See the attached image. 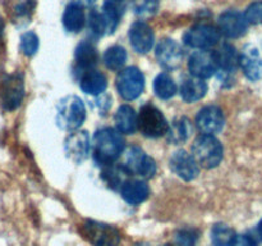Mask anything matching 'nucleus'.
I'll return each mask as SVG.
<instances>
[{
  "label": "nucleus",
  "mask_w": 262,
  "mask_h": 246,
  "mask_svg": "<svg viewBox=\"0 0 262 246\" xmlns=\"http://www.w3.org/2000/svg\"><path fill=\"white\" fill-rule=\"evenodd\" d=\"M91 146L95 163L104 167L117 161L124 150L125 141L119 131L104 127L95 132Z\"/></svg>",
  "instance_id": "1"
},
{
  "label": "nucleus",
  "mask_w": 262,
  "mask_h": 246,
  "mask_svg": "<svg viewBox=\"0 0 262 246\" xmlns=\"http://www.w3.org/2000/svg\"><path fill=\"white\" fill-rule=\"evenodd\" d=\"M84 102L76 95L63 97L56 105V125L64 131H76L86 120Z\"/></svg>",
  "instance_id": "2"
},
{
  "label": "nucleus",
  "mask_w": 262,
  "mask_h": 246,
  "mask_svg": "<svg viewBox=\"0 0 262 246\" xmlns=\"http://www.w3.org/2000/svg\"><path fill=\"white\" fill-rule=\"evenodd\" d=\"M224 155L223 145L214 135L202 133L192 144V156L202 168L211 169L220 164Z\"/></svg>",
  "instance_id": "3"
},
{
  "label": "nucleus",
  "mask_w": 262,
  "mask_h": 246,
  "mask_svg": "<svg viewBox=\"0 0 262 246\" xmlns=\"http://www.w3.org/2000/svg\"><path fill=\"white\" fill-rule=\"evenodd\" d=\"M137 128L145 137L159 138L166 135L169 123L159 108L146 102L141 107L137 115Z\"/></svg>",
  "instance_id": "4"
},
{
  "label": "nucleus",
  "mask_w": 262,
  "mask_h": 246,
  "mask_svg": "<svg viewBox=\"0 0 262 246\" xmlns=\"http://www.w3.org/2000/svg\"><path fill=\"white\" fill-rule=\"evenodd\" d=\"M79 232L92 246H118L120 243L119 231L106 223L86 220L79 227Z\"/></svg>",
  "instance_id": "5"
},
{
  "label": "nucleus",
  "mask_w": 262,
  "mask_h": 246,
  "mask_svg": "<svg viewBox=\"0 0 262 246\" xmlns=\"http://www.w3.org/2000/svg\"><path fill=\"white\" fill-rule=\"evenodd\" d=\"M25 96V82L20 73L3 74L0 79V104L7 112H13L22 104Z\"/></svg>",
  "instance_id": "6"
},
{
  "label": "nucleus",
  "mask_w": 262,
  "mask_h": 246,
  "mask_svg": "<svg viewBox=\"0 0 262 246\" xmlns=\"http://www.w3.org/2000/svg\"><path fill=\"white\" fill-rule=\"evenodd\" d=\"M122 164L130 176H140L142 178H151L156 173V163L151 156L138 146H130L124 154Z\"/></svg>",
  "instance_id": "7"
},
{
  "label": "nucleus",
  "mask_w": 262,
  "mask_h": 246,
  "mask_svg": "<svg viewBox=\"0 0 262 246\" xmlns=\"http://www.w3.org/2000/svg\"><path fill=\"white\" fill-rule=\"evenodd\" d=\"M117 90L127 101L135 100L145 89V76L137 67H128L117 76Z\"/></svg>",
  "instance_id": "8"
},
{
  "label": "nucleus",
  "mask_w": 262,
  "mask_h": 246,
  "mask_svg": "<svg viewBox=\"0 0 262 246\" xmlns=\"http://www.w3.org/2000/svg\"><path fill=\"white\" fill-rule=\"evenodd\" d=\"M220 36L222 33L215 26L209 23H199L184 33L183 43L191 48L207 50L219 44Z\"/></svg>",
  "instance_id": "9"
},
{
  "label": "nucleus",
  "mask_w": 262,
  "mask_h": 246,
  "mask_svg": "<svg viewBox=\"0 0 262 246\" xmlns=\"http://www.w3.org/2000/svg\"><path fill=\"white\" fill-rule=\"evenodd\" d=\"M91 149V141L86 131H73L64 141L66 156L76 164H81L87 159Z\"/></svg>",
  "instance_id": "10"
},
{
  "label": "nucleus",
  "mask_w": 262,
  "mask_h": 246,
  "mask_svg": "<svg viewBox=\"0 0 262 246\" xmlns=\"http://www.w3.org/2000/svg\"><path fill=\"white\" fill-rule=\"evenodd\" d=\"M250 23L246 19L245 14L237 10H227L220 14L217 19V28L220 33L228 38H239L246 35Z\"/></svg>",
  "instance_id": "11"
},
{
  "label": "nucleus",
  "mask_w": 262,
  "mask_h": 246,
  "mask_svg": "<svg viewBox=\"0 0 262 246\" xmlns=\"http://www.w3.org/2000/svg\"><path fill=\"white\" fill-rule=\"evenodd\" d=\"M183 56L182 46L171 38H164L156 46V60L166 71L178 68L183 60Z\"/></svg>",
  "instance_id": "12"
},
{
  "label": "nucleus",
  "mask_w": 262,
  "mask_h": 246,
  "mask_svg": "<svg viewBox=\"0 0 262 246\" xmlns=\"http://www.w3.org/2000/svg\"><path fill=\"white\" fill-rule=\"evenodd\" d=\"M169 166L170 169L179 177V178L184 179V181L189 182L193 181L200 173V168L197 161L194 160L193 156L191 154L187 153L186 150L181 149L171 154L170 160H169Z\"/></svg>",
  "instance_id": "13"
},
{
  "label": "nucleus",
  "mask_w": 262,
  "mask_h": 246,
  "mask_svg": "<svg viewBox=\"0 0 262 246\" xmlns=\"http://www.w3.org/2000/svg\"><path fill=\"white\" fill-rule=\"evenodd\" d=\"M196 125L202 133L215 135L224 128L225 117L223 110L216 105H207L199 112Z\"/></svg>",
  "instance_id": "14"
},
{
  "label": "nucleus",
  "mask_w": 262,
  "mask_h": 246,
  "mask_svg": "<svg viewBox=\"0 0 262 246\" xmlns=\"http://www.w3.org/2000/svg\"><path fill=\"white\" fill-rule=\"evenodd\" d=\"M188 69L192 76L206 79L217 73V64L214 54L209 50L194 51L188 60Z\"/></svg>",
  "instance_id": "15"
},
{
  "label": "nucleus",
  "mask_w": 262,
  "mask_h": 246,
  "mask_svg": "<svg viewBox=\"0 0 262 246\" xmlns=\"http://www.w3.org/2000/svg\"><path fill=\"white\" fill-rule=\"evenodd\" d=\"M100 60L99 51L91 40H83L74 50V73L79 74L89 69H94Z\"/></svg>",
  "instance_id": "16"
},
{
  "label": "nucleus",
  "mask_w": 262,
  "mask_h": 246,
  "mask_svg": "<svg viewBox=\"0 0 262 246\" xmlns=\"http://www.w3.org/2000/svg\"><path fill=\"white\" fill-rule=\"evenodd\" d=\"M129 41L132 48L140 54H147L151 51L155 41L154 31L150 26L143 20H137L129 28Z\"/></svg>",
  "instance_id": "17"
},
{
  "label": "nucleus",
  "mask_w": 262,
  "mask_h": 246,
  "mask_svg": "<svg viewBox=\"0 0 262 246\" xmlns=\"http://www.w3.org/2000/svg\"><path fill=\"white\" fill-rule=\"evenodd\" d=\"M239 66L250 81H258L262 77V59L255 46H246L239 54Z\"/></svg>",
  "instance_id": "18"
},
{
  "label": "nucleus",
  "mask_w": 262,
  "mask_h": 246,
  "mask_svg": "<svg viewBox=\"0 0 262 246\" xmlns=\"http://www.w3.org/2000/svg\"><path fill=\"white\" fill-rule=\"evenodd\" d=\"M212 54H214L215 61L217 64V72L234 74L239 66V54L234 45L224 43L216 50L212 51Z\"/></svg>",
  "instance_id": "19"
},
{
  "label": "nucleus",
  "mask_w": 262,
  "mask_h": 246,
  "mask_svg": "<svg viewBox=\"0 0 262 246\" xmlns=\"http://www.w3.org/2000/svg\"><path fill=\"white\" fill-rule=\"evenodd\" d=\"M79 87L83 92L89 95L102 94L107 87V78L102 72L97 71L96 68L89 69L78 74Z\"/></svg>",
  "instance_id": "20"
},
{
  "label": "nucleus",
  "mask_w": 262,
  "mask_h": 246,
  "mask_svg": "<svg viewBox=\"0 0 262 246\" xmlns=\"http://www.w3.org/2000/svg\"><path fill=\"white\" fill-rule=\"evenodd\" d=\"M120 195L129 205H140L150 195V187L141 179H127L120 187Z\"/></svg>",
  "instance_id": "21"
},
{
  "label": "nucleus",
  "mask_w": 262,
  "mask_h": 246,
  "mask_svg": "<svg viewBox=\"0 0 262 246\" xmlns=\"http://www.w3.org/2000/svg\"><path fill=\"white\" fill-rule=\"evenodd\" d=\"M207 92V84L205 79L197 78V77H187L182 81L179 87L181 97L186 102H194L201 100Z\"/></svg>",
  "instance_id": "22"
},
{
  "label": "nucleus",
  "mask_w": 262,
  "mask_h": 246,
  "mask_svg": "<svg viewBox=\"0 0 262 246\" xmlns=\"http://www.w3.org/2000/svg\"><path fill=\"white\" fill-rule=\"evenodd\" d=\"M124 3L123 0H106L102 5L101 15L106 26V33H114L120 22L123 13H124Z\"/></svg>",
  "instance_id": "23"
},
{
  "label": "nucleus",
  "mask_w": 262,
  "mask_h": 246,
  "mask_svg": "<svg viewBox=\"0 0 262 246\" xmlns=\"http://www.w3.org/2000/svg\"><path fill=\"white\" fill-rule=\"evenodd\" d=\"M86 25V14L83 7L74 3H69L67 5L63 14V26L68 32L77 33Z\"/></svg>",
  "instance_id": "24"
},
{
  "label": "nucleus",
  "mask_w": 262,
  "mask_h": 246,
  "mask_svg": "<svg viewBox=\"0 0 262 246\" xmlns=\"http://www.w3.org/2000/svg\"><path fill=\"white\" fill-rule=\"evenodd\" d=\"M114 123L120 133L132 135L137 130V113L129 105H122L115 113Z\"/></svg>",
  "instance_id": "25"
},
{
  "label": "nucleus",
  "mask_w": 262,
  "mask_h": 246,
  "mask_svg": "<svg viewBox=\"0 0 262 246\" xmlns=\"http://www.w3.org/2000/svg\"><path fill=\"white\" fill-rule=\"evenodd\" d=\"M193 127L188 118L179 117L173 120L171 126H169V130L166 132V137L170 144L179 145V144L186 142L191 136Z\"/></svg>",
  "instance_id": "26"
},
{
  "label": "nucleus",
  "mask_w": 262,
  "mask_h": 246,
  "mask_svg": "<svg viewBox=\"0 0 262 246\" xmlns=\"http://www.w3.org/2000/svg\"><path fill=\"white\" fill-rule=\"evenodd\" d=\"M130 174L125 171L122 164H109V166L102 167L101 178L107 187L113 190H120L122 184L128 179Z\"/></svg>",
  "instance_id": "27"
},
{
  "label": "nucleus",
  "mask_w": 262,
  "mask_h": 246,
  "mask_svg": "<svg viewBox=\"0 0 262 246\" xmlns=\"http://www.w3.org/2000/svg\"><path fill=\"white\" fill-rule=\"evenodd\" d=\"M154 92L161 100H169L177 94V85L170 74L160 73L154 81Z\"/></svg>",
  "instance_id": "28"
},
{
  "label": "nucleus",
  "mask_w": 262,
  "mask_h": 246,
  "mask_svg": "<svg viewBox=\"0 0 262 246\" xmlns=\"http://www.w3.org/2000/svg\"><path fill=\"white\" fill-rule=\"evenodd\" d=\"M127 51L123 46H110L104 54V63L110 71H120L127 61Z\"/></svg>",
  "instance_id": "29"
},
{
  "label": "nucleus",
  "mask_w": 262,
  "mask_h": 246,
  "mask_svg": "<svg viewBox=\"0 0 262 246\" xmlns=\"http://www.w3.org/2000/svg\"><path fill=\"white\" fill-rule=\"evenodd\" d=\"M235 237V231L223 223H217L211 230V242L214 246H232Z\"/></svg>",
  "instance_id": "30"
},
{
  "label": "nucleus",
  "mask_w": 262,
  "mask_h": 246,
  "mask_svg": "<svg viewBox=\"0 0 262 246\" xmlns=\"http://www.w3.org/2000/svg\"><path fill=\"white\" fill-rule=\"evenodd\" d=\"M87 31H89L90 40H99L106 33V26L102 18L101 12L97 9H91L87 17Z\"/></svg>",
  "instance_id": "31"
},
{
  "label": "nucleus",
  "mask_w": 262,
  "mask_h": 246,
  "mask_svg": "<svg viewBox=\"0 0 262 246\" xmlns=\"http://www.w3.org/2000/svg\"><path fill=\"white\" fill-rule=\"evenodd\" d=\"M160 0H130V7L136 15L142 18H150L156 14Z\"/></svg>",
  "instance_id": "32"
},
{
  "label": "nucleus",
  "mask_w": 262,
  "mask_h": 246,
  "mask_svg": "<svg viewBox=\"0 0 262 246\" xmlns=\"http://www.w3.org/2000/svg\"><path fill=\"white\" fill-rule=\"evenodd\" d=\"M35 8L36 0H20L13 9V19L15 22H20V20L30 22L31 15L35 12Z\"/></svg>",
  "instance_id": "33"
},
{
  "label": "nucleus",
  "mask_w": 262,
  "mask_h": 246,
  "mask_svg": "<svg viewBox=\"0 0 262 246\" xmlns=\"http://www.w3.org/2000/svg\"><path fill=\"white\" fill-rule=\"evenodd\" d=\"M199 237L200 232L196 228L184 227L177 231L174 235V241L176 246H196Z\"/></svg>",
  "instance_id": "34"
},
{
  "label": "nucleus",
  "mask_w": 262,
  "mask_h": 246,
  "mask_svg": "<svg viewBox=\"0 0 262 246\" xmlns=\"http://www.w3.org/2000/svg\"><path fill=\"white\" fill-rule=\"evenodd\" d=\"M38 46H40L38 36L36 35L35 32H32V31H27V32H25L20 36L19 48L20 51H22L26 56L35 55L36 51L38 50Z\"/></svg>",
  "instance_id": "35"
},
{
  "label": "nucleus",
  "mask_w": 262,
  "mask_h": 246,
  "mask_svg": "<svg viewBox=\"0 0 262 246\" xmlns=\"http://www.w3.org/2000/svg\"><path fill=\"white\" fill-rule=\"evenodd\" d=\"M245 17L248 23L262 25V2H255L246 9Z\"/></svg>",
  "instance_id": "36"
},
{
  "label": "nucleus",
  "mask_w": 262,
  "mask_h": 246,
  "mask_svg": "<svg viewBox=\"0 0 262 246\" xmlns=\"http://www.w3.org/2000/svg\"><path fill=\"white\" fill-rule=\"evenodd\" d=\"M232 246H257L256 241L248 235H239L235 237Z\"/></svg>",
  "instance_id": "37"
},
{
  "label": "nucleus",
  "mask_w": 262,
  "mask_h": 246,
  "mask_svg": "<svg viewBox=\"0 0 262 246\" xmlns=\"http://www.w3.org/2000/svg\"><path fill=\"white\" fill-rule=\"evenodd\" d=\"M4 28H5V22L3 19V17L0 15V50L3 49V44H4Z\"/></svg>",
  "instance_id": "38"
},
{
  "label": "nucleus",
  "mask_w": 262,
  "mask_h": 246,
  "mask_svg": "<svg viewBox=\"0 0 262 246\" xmlns=\"http://www.w3.org/2000/svg\"><path fill=\"white\" fill-rule=\"evenodd\" d=\"M96 0H69V3H74V4H79L82 7H90L92 5Z\"/></svg>",
  "instance_id": "39"
},
{
  "label": "nucleus",
  "mask_w": 262,
  "mask_h": 246,
  "mask_svg": "<svg viewBox=\"0 0 262 246\" xmlns=\"http://www.w3.org/2000/svg\"><path fill=\"white\" fill-rule=\"evenodd\" d=\"M257 231H258V235H260V237H261V240H262V219H261V222L258 223Z\"/></svg>",
  "instance_id": "40"
},
{
  "label": "nucleus",
  "mask_w": 262,
  "mask_h": 246,
  "mask_svg": "<svg viewBox=\"0 0 262 246\" xmlns=\"http://www.w3.org/2000/svg\"><path fill=\"white\" fill-rule=\"evenodd\" d=\"M161 246H176V245H171V243H165V245H161Z\"/></svg>",
  "instance_id": "41"
}]
</instances>
